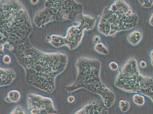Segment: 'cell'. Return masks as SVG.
Listing matches in <instances>:
<instances>
[{
  "label": "cell",
  "instance_id": "19",
  "mask_svg": "<svg viewBox=\"0 0 153 114\" xmlns=\"http://www.w3.org/2000/svg\"><path fill=\"white\" fill-rule=\"evenodd\" d=\"M3 61L5 64H9L11 63V59L10 57L8 55H5L3 58Z\"/></svg>",
  "mask_w": 153,
  "mask_h": 114
},
{
  "label": "cell",
  "instance_id": "8",
  "mask_svg": "<svg viewBox=\"0 0 153 114\" xmlns=\"http://www.w3.org/2000/svg\"><path fill=\"white\" fill-rule=\"evenodd\" d=\"M27 112L28 114H56L59 111L56 109L52 98L30 93L27 96Z\"/></svg>",
  "mask_w": 153,
  "mask_h": 114
},
{
  "label": "cell",
  "instance_id": "21",
  "mask_svg": "<svg viewBox=\"0 0 153 114\" xmlns=\"http://www.w3.org/2000/svg\"><path fill=\"white\" fill-rule=\"evenodd\" d=\"M75 100V97L73 95L69 96L67 98V101L69 103H72L74 102Z\"/></svg>",
  "mask_w": 153,
  "mask_h": 114
},
{
  "label": "cell",
  "instance_id": "7",
  "mask_svg": "<svg viewBox=\"0 0 153 114\" xmlns=\"http://www.w3.org/2000/svg\"><path fill=\"white\" fill-rule=\"evenodd\" d=\"M96 21V18L83 13L74 21L73 25L68 28L66 36H47L46 41L56 48L66 46L71 50H74L81 43L85 30H92L95 26Z\"/></svg>",
  "mask_w": 153,
  "mask_h": 114
},
{
  "label": "cell",
  "instance_id": "2",
  "mask_svg": "<svg viewBox=\"0 0 153 114\" xmlns=\"http://www.w3.org/2000/svg\"><path fill=\"white\" fill-rule=\"evenodd\" d=\"M33 30L31 19L20 1H0V56L25 42Z\"/></svg>",
  "mask_w": 153,
  "mask_h": 114
},
{
  "label": "cell",
  "instance_id": "24",
  "mask_svg": "<svg viewBox=\"0 0 153 114\" xmlns=\"http://www.w3.org/2000/svg\"><path fill=\"white\" fill-rule=\"evenodd\" d=\"M149 56L150 58V61L152 65L153 66V50L150 51L149 54Z\"/></svg>",
  "mask_w": 153,
  "mask_h": 114
},
{
  "label": "cell",
  "instance_id": "23",
  "mask_svg": "<svg viewBox=\"0 0 153 114\" xmlns=\"http://www.w3.org/2000/svg\"><path fill=\"white\" fill-rule=\"evenodd\" d=\"M153 13H151V15H150L149 19V23L151 26H153Z\"/></svg>",
  "mask_w": 153,
  "mask_h": 114
},
{
  "label": "cell",
  "instance_id": "3",
  "mask_svg": "<svg viewBox=\"0 0 153 114\" xmlns=\"http://www.w3.org/2000/svg\"><path fill=\"white\" fill-rule=\"evenodd\" d=\"M77 76L72 84L65 87L68 93L83 88L98 94L105 105L109 108L115 101V94L101 81L100 77L101 62L98 60L81 57L76 63Z\"/></svg>",
  "mask_w": 153,
  "mask_h": 114
},
{
  "label": "cell",
  "instance_id": "17",
  "mask_svg": "<svg viewBox=\"0 0 153 114\" xmlns=\"http://www.w3.org/2000/svg\"><path fill=\"white\" fill-rule=\"evenodd\" d=\"M140 5L145 8H151L153 6V1L152 0H140L139 1Z\"/></svg>",
  "mask_w": 153,
  "mask_h": 114
},
{
  "label": "cell",
  "instance_id": "13",
  "mask_svg": "<svg viewBox=\"0 0 153 114\" xmlns=\"http://www.w3.org/2000/svg\"><path fill=\"white\" fill-rule=\"evenodd\" d=\"M94 50L98 53L104 55H108L109 53V51L107 47L102 43H99L95 44L94 47Z\"/></svg>",
  "mask_w": 153,
  "mask_h": 114
},
{
  "label": "cell",
  "instance_id": "11",
  "mask_svg": "<svg viewBox=\"0 0 153 114\" xmlns=\"http://www.w3.org/2000/svg\"><path fill=\"white\" fill-rule=\"evenodd\" d=\"M143 37V32L140 29H136L128 34L127 40L130 44L136 46L140 44Z\"/></svg>",
  "mask_w": 153,
  "mask_h": 114
},
{
  "label": "cell",
  "instance_id": "12",
  "mask_svg": "<svg viewBox=\"0 0 153 114\" xmlns=\"http://www.w3.org/2000/svg\"><path fill=\"white\" fill-rule=\"evenodd\" d=\"M21 98V94L17 90H12L7 94L5 101L7 102L12 103H17Z\"/></svg>",
  "mask_w": 153,
  "mask_h": 114
},
{
  "label": "cell",
  "instance_id": "4",
  "mask_svg": "<svg viewBox=\"0 0 153 114\" xmlns=\"http://www.w3.org/2000/svg\"><path fill=\"white\" fill-rule=\"evenodd\" d=\"M139 19L138 15L127 2L116 0L104 8L97 28L103 35L114 37L120 32L136 27Z\"/></svg>",
  "mask_w": 153,
  "mask_h": 114
},
{
  "label": "cell",
  "instance_id": "1",
  "mask_svg": "<svg viewBox=\"0 0 153 114\" xmlns=\"http://www.w3.org/2000/svg\"><path fill=\"white\" fill-rule=\"evenodd\" d=\"M11 52L24 69L26 83L47 93L55 90L56 78L67 66L66 54L40 50L29 39L14 47Z\"/></svg>",
  "mask_w": 153,
  "mask_h": 114
},
{
  "label": "cell",
  "instance_id": "22",
  "mask_svg": "<svg viewBox=\"0 0 153 114\" xmlns=\"http://www.w3.org/2000/svg\"><path fill=\"white\" fill-rule=\"evenodd\" d=\"M140 67L143 68H143H145L146 67L147 64L144 61H141L140 62Z\"/></svg>",
  "mask_w": 153,
  "mask_h": 114
},
{
  "label": "cell",
  "instance_id": "10",
  "mask_svg": "<svg viewBox=\"0 0 153 114\" xmlns=\"http://www.w3.org/2000/svg\"><path fill=\"white\" fill-rule=\"evenodd\" d=\"M16 77V73L12 69L0 67V87L11 84Z\"/></svg>",
  "mask_w": 153,
  "mask_h": 114
},
{
  "label": "cell",
  "instance_id": "18",
  "mask_svg": "<svg viewBox=\"0 0 153 114\" xmlns=\"http://www.w3.org/2000/svg\"><path fill=\"white\" fill-rule=\"evenodd\" d=\"M108 67L110 69L113 71H115L119 69V65L117 62H111L109 64Z\"/></svg>",
  "mask_w": 153,
  "mask_h": 114
},
{
  "label": "cell",
  "instance_id": "5",
  "mask_svg": "<svg viewBox=\"0 0 153 114\" xmlns=\"http://www.w3.org/2000/svg\"><path fill=\"white\" fill-rule=\"evenodd\" d=\"M153 84V77L140 73L137 61L134 57L128 59L120 68L115 81V86L118 88L147 96L152 102Z\"/></svg>",
  "mask_w": 153,
  "mask_h": 114
},
{
  "label": "cell",
  "instance_id": "20",
  "mask_svg": "<svg viewBox=\"0 0 153 114\" xmlns=\"http://www.w3.org/2000/svg\"><path fill=\"white\" fill-rule=\"evenodd\" d=\"M101 40V37L99 35H96L94 36L93 38V41L94 44H97L100 43V41Z\"/></svg>",
  "mask_w": 153,
  "mask_h": 114
},
{
  "label": "cell",
  "instance_id": "14",
  "mask_svg": "<svg viewBox=\"0 0 153 114\" xmlns=\"http://www.w3.org/2000/svg\"><path fill=\"white\" fill-rule=\"evenodd\" d=\"M133 103L135 105L139 106H142L144 105L145 103V99L143 95H140V94H135L133 95Z\"/></svg>",
  "mask_w": 153,
  "mask_h": 114
},
{
  "label": "cell",
  "instance_id": "16",
  "mask_svg": "<svg viewBox=\"0 0 153 114\" xmlns=\"http://www.w3.org/2000/svg\"><path fill=\"white\" fill-rule=\"evenodd\" d=\"M10 114H26L25 108L22 106L18 105L15 107Z\"/></svg>",
  "mask_w": 153,
  "mask_h": 114
},
{
  "label": "cell",
  "instance_id": "25",
  "mask_svg": "<svg viewBox=\"0 0 153 114\" xmlns=\"http://www.w3.org/2000/svg\"><path fill=\"white\" fill-rule=\"evenodd\" d=\"M38 1H30V2H31V3L33 4V5H34V3H35L36 4L38 2Z\"/></svg>",
  "mask_w": 153,
  "mask_h": 114
},
{
  "label": "cell",
  "instance_id": "9",
  "mask_svg": "<svg viewBox=\"0 0 153 114\" xmlns=\"http://www.w3.org/2000/svg\"><path fill=\"white\" fill-rule=\"evenodd\" d=\"M108 108L103 101H94L88 103L74 114H108Z\"/></svg>",
  "mask_w": 153,
  "mask_h": 114
},
{
  "label": "cell",
  "instance_id": "6",
  "mask_svg": "<svg viewBox=\"0 0 153 114\" xmlns=\"http://www.w3.org/2000/svg\"><path fill=\"white\" fill-rule=\"evenodd\" d=\"M83 6L74 0H47L45 7L35 15L33 21L38 27H44L54 21H75L83 13Z\"/></svg>",
  "mask_w": 153,
  "mask_h": 114
},
{
  "label": "cell",
  "instance_id": "15",
  "mask_svg": "<svg viewBox=\"0 0 153 114\" xmlns=\"http://www.w3.org/2000/svg\"><path fill=\"white\" fill-rule=\"evenodd\" d=\"M119 106L122 112H127L130 108V103L126 100H121L119 102Z\"/></svg>",
  "mask_w": 153,
  "mask_h": 114
}]
</instances>
